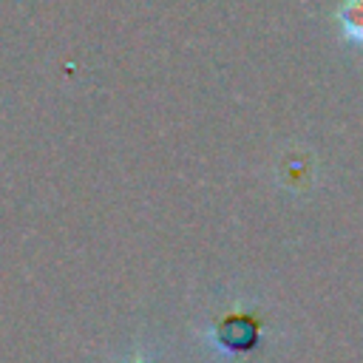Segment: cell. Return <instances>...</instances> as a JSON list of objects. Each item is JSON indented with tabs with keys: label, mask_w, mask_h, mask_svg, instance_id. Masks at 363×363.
<instances>
[{
	"label": "cell",
	"mask_w": 363,
	"mask_h": 363,
	"mask_svg": "<svg viewBox=\"0 0 363 363\" xmlns=\"http://www.w3.org/2000/svg\"><path fill=\"white\" fill-rule=\"evenodd\" d=\"M337 20H340V28H343V37L363 45V0H343L340 11H337Z\"/></svg>",
	"instance_id": "cell-1"
}]
</instances>
